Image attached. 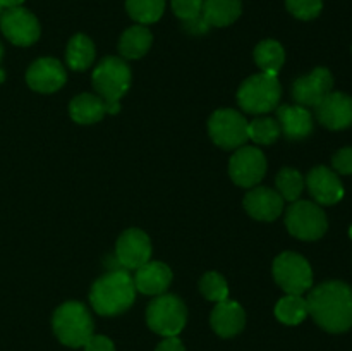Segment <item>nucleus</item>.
I'll return each mask as SVG.
<instances>
[{"label": "nucleus", "mask_w": 352, "mask_h": 351, "mask_svg": "<svg viewBox=\"0 0 352 351\" xmlns=\"http://www.w3.org/2000/svg\"><path fill=\"white\" fill-rule=\"evenodd\" d=\"M136 299V286L129 270H110L102 275L89 291L93 310L100 315L113 317L124 313Z\"/></svg>", "instance_id": "2"}, {"label": "nucleus", "mask_w": 352, "mask_h": 351, "mask_svg": "<svg viewBox=\"0 0 352 351\" xmlns=\"http://www.w3.org/2000/svg\"><path fill=\"white\" fill-rule=\"evenodd\" d=\"M332 165L339 174H352V147L340 148L332 157Z\"/></svg>", "instance_id": "33"}, {"label": "nucleus", "mask_w": 352, "mask_h": 351, "mask_svg": "<svg viewBox=\"0 0 352 351\" xmlns=\"http://www.w3.org/2000/svg\"><path fill=\"white\" fill-rule=\"evenodd\" d=\"M282 88L277 76L260 72L241 85L237 92L239 107L248 114H267L277 109L280 102Z\"/></svg>", "instance_id": "5"}, {"label": "nucleus", "mask_w": 352, "mask_h": 351, "mask_svg": "<svg viewBox=\"0 0 352 351\" xmlns=\"http://www.w3.org/2000/svg\"><path fill=\"white\" fill-rule=\"evenodd\" d=\"M282 134L280 124L272 117H258L248 123V138L258 145H272Z\"/></svg>", "instance_id": "28"}, {"label": "nucleus", "mask_w": 352, "mask_h": 351, "mask_svg": "<svg viewBox=\"0 0 352 351\" xmlns=\"http://www.w3.org/2000/svg\"><path fill=\"white\" fill-rule=\"evenodd\" d=\"M52 327L58 341L71 348L85 346L95 329L88 308L78 301H67L58 306L52 319Z\"/></svg>", "instance_id": "4"}, {"label": "nucleus", "mask_w": 352, "mask_h": 351, "mask_svg": "<svg viewBox=\"0 0 352 351\" xmlns=\"http://www.w3.org/2000/svg\"><path fill=\"white\" fill-rule=\"evenodd\" d=\"M85 351H116L113 348V343L105 336H95L93 334L88 341H86Z\"/></svg>", "instance_id": "34"}, {"label": "nucleus", "mask_w": 352, "mask_h": 351, "mask_svg": "<svg viewBox=\"0 0 352 351\" xmlns=\"http://www.w3.org/2000/svg\"><path fill=\"white\" fill-rule=\"evenodd\" d=\"M153 34L144 24L127 28L119 41V50L124 58H141L151 47Z\"/></svg>", "instance_id": "23"}, {"label": "nucleus", "mask_w": 352, "mask_h": 351, "mask_svg": "<svg viewBox=\"0 0 352 351\" xmlns=\"http://www.w3.org/2000/svg\"><path fill=\"white\" fill-rule=\"evenodd\" d=\"M267 158L256 147H243L234 151L229 162L230 179L241 188H254L265 178Z\"/></svg>", "instance_id": "10"}, {"label": "nucleus", "mask_w": 352, "mask_h": 351, "mask_svg": "<svg viewBox=\"0 0 352 351\" xmlns=\"http://www.w3.org/2000/svg\"><path fill=\"white\" fill-rule=\"evenodd\" d=\"M0 30L3 36L17 47H30L38 41L41 33L36 16L24 7L3 10L0 16Z\"/></svg>", "instance_id": "11"}, {"label": "nucleus", "mask_w": 352, "mask_h": 351, "mask_svg": "<svg viewBox=\"0 0 352 351\" xmlns=\"http://www.w3.org/2000/svg\"><path fill=\"white\" fill-rule=\"evenodd\" d=\"M69 114L78 124H95L107 114L105 102L93 93H81L74 96L69 105Z\"/></svg>", "instance_id": "22"}, {"label": "nucleus", "mask_w": 352, "mask_h": 351, "mask_svg": "<svg viewBox=\"0 0 352 351\" xmlns=\"http://www.w3.org/2000/svg\"><path fill=\"white\" fill-rule=\"evenodd\" d=\"M65 69L60 61L43 57L34 61L26 72V81L38 93H54L65 85Z\"/></svg>", "instance_id": "14"}, {"label": "nucleus", "mask_w": 352, "mask_h": 351, "mask_svg": "<svg viewBox=\"0 0 352 351\" xmlns=\"http://www.w3.org/2000/svg\"><path fill=\"white\" fill-rule=\"evenodd\" d=\"M305 189V179L301 172L296 169L285 167L277 174V191L284 198V202H296Z\"/></svg>", "instance_id": "29"}, {"label": "nucleus", "mask_w": 352, "mask_h": 351, "mask_svg": "<svg viewBox=\"0 0 352 351\" xmlns=\"http://www.w3.org/2000/svg\"><path fill=\"white\" fill-rule=\"evenodd\" d=\"M287 10L302 21L315 19L323 9V0H285Z\"/></svg>", "instance_id": "31"}, {"label": "nucleus", "mask_w": 352, "mask_h": 351, "mask_svg": "<svg viewBox=\"0 0 352 351\" xmlns=\"http://www.w3.org/2000/svg\"><path fill=\"white\" fill-rule=\"evenodd\" d=\"M2 12H3V9H2V6H0V16H2Z\"/></svg>", "instance_id": "41"}, {"label": "nucleus", "mask_w": 352, "mask_h": 351, "mask_svg": "<svg viewBox=\"0 0 352 351\" xmlns=\"http://www.w3.org/2000/svg\"><path fill=\"white\" fill-rule=\"evenodd\" d=\"M2 57H3V47L2 43H0V62H2Z\"/></svg>", "instance_id": "39"}, {"label": "nucleus", "mask_w": 352, "mask_h": 351, "mask_svg": "<svg viewBox=\"0 0 352 351\" xmlns=\"http://www.w3.org/2000/svg\"><path fill=\"white\" fill-rule=\"evenodd\" d=\"M274 277L287 295H302L313 286L311 265L294 251H285L275 258Z\"/></svg>", "instance_id": "8"}, {"label": "nucleus", "mask_w": 352, "mask_h": 351, "mask_svg": "<svg viewBox=\"0 0 352 351\" xmlns=\"http://www.w3.org/2000/svg\"><path fill=\"white\" fill-rule=\"evenodd\" d=\"M285 226L298 240L316 241L327 233L329 222L318 203L296 200L285 212Z\"/></svg>", "instance_id": "7"}, {"label": "nucleus", "mask_w": 352, "mask_h": 351, "mask_svg": "<svg viewBox=\"0 0 352 351\" xmlns=\"http://www.w3.org/2000/svg\"><path fill=\"white\" fill-rule=\"evenodd\" d=\"M210 322H212V329L220 337H234L244 329L246 313L239 303L227 298L217 303L212 317H210Z\"/></svg>", "instance_id": "18"}, {"label": "nucleus", "mask_w": 352, "mask_h": 351, "mask_svg": "<svg viewBox=\"0 0 352 351\" xmlns=\"http://www.w3.org/2000/svg\"><path fill=\"white\" fill-rule=\"evenodd\" d=\"M116 260L124 270H136L148 264L151 257V241L141 229H127L120 234L116 244Z\"/></svg>", "instance_id": "12"}, {"label": "nucleus", "mask_w": 352, "mask_h": 351, "mask_svg": "<svg viewBox=\"0 0 352 351\" xmlns=\"http://www.w3.org/2000/svg\"><path fill=\"white\" fill-rule=\"evenodd\" d=\"M93 88L105 102L107 114H117L120 110L119 100L131 86V67L119 57H105L95 67L91 76Z\"/></svg>", "instance_id": "3"}, {"label": "nucleus", "mask_w": 352, "mask_h": 351, "mask_svg": "<svg viewBox=\"0 0 352 351\" xmlns=\"http://www.w3.org/2000/svg\"><path fill=\"white\" fill-rule=\"evenodd\" d=\"M333 88L332 72L325 67H316L309 74L301 76L292 85V98L302 107H316Z\"/></svg>", "instance_id": "13"}, {"label": "nucleus", "mask_w": 352, "mask_h": 351, "mask_svg": "<svg viewBox=\"0 0 352 351\" xmlns=\"http://www.w3.org/2000/svg\"><path fill=\"white\" fill-rule=\"evenodd\" d=\"M188 310L181 298L174 295H158L146 308V322L153 332L174 337L184 329Z\"/></svg>", "instance_id": "6"}, {"label": "nucleus", "mask_w": 352, "mask_h": 351, "mask_svg": "<svg viewBox=\"0 0 352 351\" xmlns=\"http://www.w3.org/2000/svg\"><path fill=\"white\" fill-rule=\"evenodd\" d=\"M306 186L309 189V195L320 205H336L344 196V186L339 176L323 165L309 171Z\"/></svg>", "instance_id": "17"}, {"label": "nucleus", "mask_w": 352, "mask_h": 351, "mask_svg": "<svg viewBox=\"0 0 352 351\" xmlns=\"http://www.w3.org/2000/svg\"><path fill=\"white\" fill-rule=\"evenodd\" d=\"M308 315L327 332L340 334L352 327V288L342 281H329L309 291Z\"/></svg>", "instance_id": "1"}, {"label": "nucleus", "mask_w": 352, "mask_h": 351, "mask_svg": "<svg viewBox=\"0 0 352 351\" xmlns=\"http://www.w3.org/2000/svg\"><path fill=\"white\" fill-rule=\"evenodd\" d=\"M65 61H67L69 67L74 71H86L95 61V45H93L91 38L81 33L74 34L67 43Z\"/></svg>", "instance_id": "24"}, {"label": "nucleus", "mask_w": 352, "mask_h": 351, "mask_svg": "<svg viewBox=\"0 0 352 351\" xmlns=\"http://www.w3.org/2000/svg\"><path fill=\"white\" fill-rule=\"evenodd\" d=\"M133 279L136 291L143 292V295L158 296L164 295L170 286L172 270L168 268V265L162 264V262H148L136 268Z\"/></svg>", "instance_id": "19"}, {"label": "nucleus", "mask_w": 352, "mask_h": 351, "mask_svg": "<svg viewBox=\"0 0 352 351\" xmlns=\"http://www.w3.org/2000/svg\"><path fill=\"white\" fill-rule=\"evenodd\" d=\"M184 30L189 31V33H192V34H203L210 30V26H208V23L203 19V16H199V17H196V19L184 21Z\"/></svg>", "instance_id": "35"}, {"label": "nucleus", "mask_w": 352, "mask_h": 351, "mask_svg": "<svg viewBox=\"0 0 352 351\" xmlns=\"http://www.w3.org/2000/svg\"><path fill=\"white\" fill-rule=\"evenodd\" d=\"M241 12H243L241 0H203L201 16L210 28L229 26L236 23Z\"/></svg>", "instance_id": "21"}, {"label": "nucleus", "mask_w": 352, "mask_h": 351, "mask_svg": "<svg viewBox=\"0 0 352 351\" xmlns=\"http://www.w3.org/2000/svg\"><path fill=\"white\" fill-rule=\"evenodd\" d=\"M24 0H0L2 9H14V7H21Z\"/></svg>", "instance_id": "37"}, {"label": "nucleus", "mask_w": 352, "mask_h": 351, "mask_svg": "<svg viewBox=\"0 0 352 351\" xmlns=\"http://www.w3.org/2000/svg\"><path fill=\"white\" fill-rule=\"evenodd\" d=\"M277 120L282 134L289 140H305L313 131V116L302 105L277 107Z\"/></svg>", "instance_id": "20"}, {"label": "nucleus", "mask_w": 352, "mask_h": 351, "mask_svg": "<svg viewBox=\"0 0 352 351\" xmlns=\"http://www.w3.org/2000/svg\"><path fill=\"white\" fill-rule=\"evenodd\" d=\"M349 236H351V240H352V226H351V229H349Z\"/></svg>", "instance_id": "40"}, {"label": "nucleus", "mask_w": 352, "mask_h": 351, "mask_svg": "<svg viewBox=\"0 0 352 351\" xmlns=\"http://www.w3.org/2000/svg\"><path fill=\"white\" fill-rule=\"evenodd\" d=\"M3 79H6V72H3L2 69H0V83H2Z\"/></svg>", "instance_id": "38"}, {"label": "nucleus", "mask_w": 352, "mask_h": 351, "mask_svg": "<svg viewBox=\"0 0 352 351\" xmlns=\"http://www.w3.org/2000/svg\"><path fill=\"white\" fill-rule=\"evenodd\" d=\"M127 14L138 24H153L165 10V0H126Z\"/></svg>", "instance_id": "27"}, {"label": "nucleus", "mask_w": 352, "mask_h": 351, "mask_svg": "<svg viewBox=\"0 0 352 351\" xmlns=\"http://www.w3.org/2000/svg\"><path fill=\"white\" fill-rule=\"evenodd\" d=\"M157 351H186L184 344L181 343L177 336L165 337L160 344L157 346Z\"/></svg>", "instance_id": "36"}, {"label": "nucleus", "mask_w": 352, "mask_h": 351, "mask_svg": "<svg viewBox=\"0 0 352 351\" xmlns=\"http://www.w3.org/2000/svg\"><path fill=\"white\" fill-rule=\"evenodd\" d=\"M172 10L182 23L196 19L201 16L203 0H172Z\"/></svg>", "instance_id": "32"}, {"label": "nucleus", "mask_w": 352, "mask_h": 351, "mask_svg": "<svg viewBox=\"0 0 352 351\" xmlns=\"http://www.w3.org/2000/svg\"><path fill=\"white\" fill-rule=\"evenodd\" d=\"M199 289H201L203 296L210 301L219 303L229 298V286L219 272H206L199 281Z\"/></svg>", "instance_id": "30"}, {"label": "nucleus", "mask_w": 352, "mask_h": 351, "mask_svg": "<svg viewBox=\"0 0 352 351\" xmlns=\"http://www.w3.org/2000/svg\"><path fill=\"white\" fill-rule=\"evenodd\" d=\"M316 117L325 127L332 131L352 126V96L340 92H330L315 107Z\"/></svg>", "instance_id": "15"}, {"label": "nucleus", "mask_w": 352, "mask_h": 351, "mask_svg": "<svg viewBox=\"0 0 352 351\" xmlns=\"http://www.w3.org/2000/svg\"><path fill=\"white\" fill-rule=\"evenodd\" d=\"M208 133L213 143L223 150H237L246 145L248 120L234 109H220L208 119Z\"/></svg>", "instance_id": "9"}, {"label": "nucleus", "mask_w": 352, "mask_h": 351, "mask_svg": "<svg viewBox=\"0 0 352 351\" xmlns=\"http://www.w3.org/2000/svg\"><path fill=\"white\" fill-rule=\"evenodd\" d=\"M254 62L261 72L277 76L285 62V50L278 41L275 40H263L254 48Z\"/></svg>", "instance_id": "25"}, {"label": "nucleus", "mask_w": 352, "mask_h": 351, "mask_svg": "<svg viewBox=\"0 0 352 351\" xmlns=\"http://www.w3.org/2000/svg\"><path fill=\"white\" fill-rule=\"evenodd\" d=\"M275 317L285 326H298L308 317V303L301 295H285L275 306Z\"/></svg>", "instance_id": "26"}, {"label": "nucleus", "mask_w": 352, "mask_h": 351, "mask_svg": "<svg viewBox=\"0 0 352 351\" xmlns=\"http://www.w3.org/2000/svg\"><path fill=\"white\" fill-rule=\"evenodd\" d=\"M244 209L253 219L272 222L284 212V198L275 189L254 186L244 196Z\"/></svg>", "instance_id": "16"}]
</instances>
